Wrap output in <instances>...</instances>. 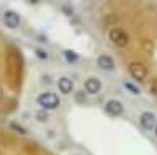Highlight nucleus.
Masks as SVG:
<instances>
[{
    "label": "nucleus",
    "instance_id": "nucleus-13",
    "mask_svg": "<svg viewBox=\"0 0 157 155\" xmlns=\"http://www.w3.org/2000/svg\"><path fill=\"white\" fill-rule=\"evenodd\" d=\"M154 132H155V135H157V124H155V127H154Z\"/></svg>",
    "mask_w": 157,
    "mask_h": 155
},
{
    "label": "nucleus",
    "instance_id": "nucleus-2",
    "mask_svg": "<svg viewBox=\"0 0 157 155\" xmlns=\"http://www.w3.org/2000/svg\"><path fill=\"white\" fill-rule=\"evenodd\" d=\"M36 103L41 106L43 109L51 111V109H56L57 106L61 105V100H59V96L56 93H52V91H44V93L38 95Z\"/></svg>",
    "mask_w": 157,
    "mask_h": 155
},
{
    "label": "nucleus",
    "instance_id": "nucleus-9",
    "mask_svg": "<svg viewBox=\"0 0 157 155\" xmlns=\"http://www.w3.org/2000/svg\"><path fill=\"white\" fill-rule=\"evenodd\" d=\"M64 57H67V59H69V64H75L77 59H78V56L74 54L72 51H64Z\"/></svg>",
    "mask_w": 157,
    "mask_h": 155
},
{
    "label": "nucleus",
    "instance_id": "nucleus-4",
    "mask_svg": "<svg viewBox=\"0 0 157 155\" xmlns=\"http://www.w3.org/2000/svg\"><path fill=\"white\" fill-rule=\"evenodd\" d=\"M97 65L103 70H115L116 69V61L110 54H100L97 57Z\"/></svg>",
    "mask_w": 157,
    "mask_h": 155
},
{
    "label": "nucleus",
    "instance_id": "nucleus-1",
    "mask_svg": "<svg viewBox=\"0 0 157 155\" xmlns=\"http://www.w3.org/2000/svg\"><path fill=\"white\" fill-rule=\"evenodd\" d=\"M98 15L131 79L157 98V3L106 2Z\"/></svg>",
    "mask_w": 157,
    "mask_h": 155
},
{
    "label": "nucleus",
    "instance_id": "nucleus-6",
    "mask_svg": "<svg viewBox=\"0 0 157 155\" xmlns=\"http://www.w3.org/2000/svg\"><path fill=\"white\" fill-rule=\"evenodd\" d=\"M2 21H3V25L7 26V28H18L20 25V15L17 12H13V10H7L3 13V18H2Z\"/></svg>",
    "mask_w": 157,
    "mask_h": 155
},
{
    "label": "nucleus",
    "instance_id": "nucleus-5",
    "mask_svg": "<svg viewBox=\"0 0 157 155\" xmlns=\"http://www.w3.org/2000/svg\"><path fill=\"white\" fill-rule=\"evenodd\" d=\"M123 109H124L123 108V103L116 98H111L105 103V113L110 116H120L123 113Z\"/></svg>",
    "mask_w": 157,
    "mask_h": 155
},
{
    "label": "nucleus",
    "instance_id": "nucleus-11",
    "mask_svg": "<svg viewBox=\"0 0 157 155\" xmlns=\"http://www.w3.org/2000/svg\"><path fill=\"white\" fill-rule=\"evenodd\" d=\"M126 87H128V90H131L132 93H136V95H139L141 93V90L137 88V87H134V85H131V83H126Z\"/></svg>",
    "mask_w": 157,
    "mask_h": 155
},
{
    "label": "nucleus",
    "instance_id": "nucleus-8",
    "mask_svg": "<svg viewBox=\"0 0 157 155\" xmlns=\"http://www.w3.org/2000/svg\"><path fill=\"white\" fill-rule=\"evenodd\" d=\"M57 88L62 95H69L74 90V82L69 79V77H61L57 80Z\"/></svg>",
    "mask_w": 157,
    "mask_h": 155
},
{
    "label": "nucleus",
    "instance_id": "nucleus-10",
    "mask_svg": "<svg viewBox=\"0 0 157 155\" xmlns=\"http://www.w3.org/2000/svg\"><path fill=\"white\" fill-rule=\"evenodd\" d=\"M10 127H12V129H15V131H18L20 134H26V131H25V129H21V126H20V124H17V123H12V124H10Z\"/></svg>",
    "mask_w": 157,
    "mask_h": 155
},
{
    "label": "nucleus",
    "instance_id": "nucleus-3",
    "mask_svg": "<svg viewBox=\"0 0 157 155\" xmlns=\"http://www.w3.org/2000/svg\"><path fill=\"white\" fill-rule=\"evenodd\" d=\"M83 88L88 95H98L103 88L101 82L97 79V77H88V79L83 82Z\"/></svg>",
    "mask_w": 157,
    "mask_h": 155
},
{
    "label": "nucleus",
    "instance_id": "nucleus-12",
    "mask_svg": "<svg viewBox=\"0 0 157 155\" xmlns=\"http://www.w3.org/2000/svg\"><path fill=\"white\" fill-rule=\"evenodd\" d=\"M36 56H38V57H41V59H46V57H48V56H46V52H43L41 49H36Z\"/></svg>",
    "mask_w": 157,
    "mask_h": 155
},
{
    "label": "nucleus",
    "instance_id": "nucleus-7",
    "mask_svg": "<svg viewBox=\"0 0 157 155\" xmlns=\"http://www.w3.org/2000/svg\"><path fill=\"white\" fill-rule=\"evenodd\" d=\"M139 121H141V126H142L146 131L154 129L155 124H157V123H155V114L152 113V111H142Z\"/></svg>",
    "mask_w": 157,
    "mask_h": 155
}]
</instances>
